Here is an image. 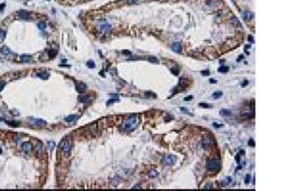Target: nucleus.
Listing matches in <instances>:
<instances>
[{
    "mask_svg": "<svg viewBox=\"0 0 307 191\" xmlns=\"http://www.w3.org/2000/svg\"><path fill=\"white\" fill-rule=\"evenodd\" d=\"M137 126H138V118L136 115H133L132 117H130L129 119H127L124 122L122 128L125 131H133L134 129L137 128Z\"/></svg>",
    "mask_w": 307,
    "mask_h": 191,
    "instance_id": "f257e3e1",
    "label": "nucleus"
},
{
    "mask_svg": "<svg viewBox=\"0 0 307 191\" xmlns=\"http://www.w3.org/2000/svg\"><path fill=\"white\" fill-rule=\"evenodd\" d=\"M206 168L210 172H215L220 169V162L218 160H210L207 162Z\"/></svg>",
    "mask_w": 307,
    "mask_h": 191,
    "instance_id": "f03ea898",
    "label": "nucleus"
},
{
    "mask_svg": "<svg viewBox=\"0 0 307 191\" xmlns=\"http://www.w3.org/2000/svg\"><path fill=\"white\" fill-rule=\"evenodd\" d=\"M59 148L63 150L65 153H69L72 149V143L69 140H63L61 143L59 144Z\"/></svg>",
    "mask_w": 307,
    "mask_h": 191,
    "instance_id": "7ed1b4c3",
    "label": "nucleus"
},
{
    "mask_svg": "<svg viewBox=\"0 0 307 191\" xmlns=\"http://www.w3.org/2000/svg\"><path fill=\"white\" fill-rule=\"evenodd\" d=\"M29 122H31V124L34 125V126H38V127H41V126H45L46 122L41 120V119H35V118H29L28 119Z\"/></svg>",
    "mask_w": 307,
    "mask_h": 191,
    "instance_id": "20e7f679",
    "label": "nucleus"
},
{
    "mask_svg": "<svg viewBox=\"0 0 307 191\" xmlns=\"http://www.w3.org/2000/svg\"><path fill=\"white\" fill-rule=\"evenodd\" d=\"M164 163L166 166H172L176 163V156L174 155H167L164 160Z\"/></svg>",
    "mask_w": 307,
    "mask_h": 191,
    "instance_id": "39448f33",
    "label": "nucleus"
},
{
    "mask_svg": "<svg viewBox=\"0 0 307 191\" xmlns=\"http://www.w3.org/2000/svg\"><path fill=\"white\" fill-rule=\"evenodd\" d=\"M22 147H23L24 152H25V153H27V154H29L31 151H32V148H33V146H32V143H31V142H25V143H23Z\"/></svg>",
    "mask_w": 307,
    "mask_h": 191,
    "instance_id": "423d86ee",
    "label": "nucleus"
},
{
    "mask_svg": "<svg viewBox=\"0 0 307 191\" xmlns=\"http://www.w3.org/2000/svg\"><path fill=\"white\" fill-rule=\"evenodd\" d=\"M18 17L20 19H23V20H30V17H31V13L26 11V10H21L18 12Z\"/></svg>",
    "mask_w": 307,
    "mask_h": 191,
    "instance_id": "0eeeda50",
    "label": "nucleus"
},
{
    "mask_svg": "<svg viewBox=\"0 0 307 191\" xmlns=\"http://www.w3.org/2000/svg\"><path fill=\"white\" fill-rule=\"evenodd\" d=\"M99 29L102 33H107L110 30H111V25L107 24V23H102L100 26H99Z\"/></svg>",
    "mask_w": 307,
    "mask_h": 191,
    "instance_id": "6e6552de",
    "label": "nucleus"
},
{
    "mask_svg": "<svg viewBox=\"0 0 307 191\" xmlns=\"http://www.w3.org/2000/svg\"><path fill=\"white\" fill-rule=\"evenodd\" d=\"M181 44L179 42H174L172 44V50L175 52V53H180L181 52Z\"/></svg>",
    "mask_w": 307,
    "mask_h": 191,
    "instance_id": "1a4fd4ad",
    "label": "nucleus"
},
{
    "mask_svg": "<svg viewBox=\"0 0 307 191\" xmlns=\"http://www.w3.org/2000/svg\"><path fill=\"white\" fill-rule=\"evenodd\" d=\"M243 15H244V20H245V21H250V20H252L253 17H254L253 13H252V12H249V11L244 12Z\"/></svg>",
    "mask_w": 307,
    "mask_h": 191,
    "instance_id": "9d476101",
    "label": "nucleus"
},
{
    "mask_svg": "<svg viewBox=\"0 0 307 191\" xmlns=\"http://www.w3.org/2000/svg\"><path fill=\"white\" fill-rule=\"evenodd\" d=\"M32 59H33V57L31 55H22L21 56V60L25 61V62H30V61H32Z\"/></svg>",
    "mask_w": 307,
    "mask_h": 191,
    "instance_id": "9b49d317",
    "label": "nucleus"
},
{
    "mask_svg": "<svg viewBox=\"0 0 307 191\" xmlns=\"http://www.w3.org/2000/svg\"><path fill=\"white\" fill-rule=\"evenodd\" d=\"M0 51H1V53H2V54H4V55H7V54H9V53H10V49L8 48L7 46H3V47H1V49H0Z\"/></svg>",
    "mask_w": 307,
    "mask_h": 191,
    "instance_id": "f8f14e48",
    "label": "nucleus"
},
{
    "mask_svg": "<svg viewBox=\"0 0 307 191\" xmlns=\"http://www.w3.org/2000/svg\"><path fill=\"white\" fill-rule=\"evenodd\" d=\"M220 115L223 116V117H228V116H232V111L228 110V109H221Z\"/></svg>",
    "mask_w": 307,
    "mask_h": 191,
    "instance_id": "ddd939ff",
    "label": "nucleus"
},
{
    "mask_svg": "<svg viewBox=\"0 0 307 191\" xmlns=\"http://www.w3.org/2000/svg\"><path fill=\"white\" fill-rule=\"evenodd\" d=\"M85 89H86V85L84 83L77 84V90H78L79 92H83V91H85Z\"/></svg>",
    "mask_w": 307,
    "mask_h": 191,
    "instance_id": "4468645a",
    "label": "nucleus"
},
{
    "mask_svg": "<svg viewBox=\"0 0 307 191\" xmlns=\"http://www.w3.org/2000/svg\"><path fill=\"white\" fill-rule=\"evenodd\" d=\"M223 95V93L221 92V91H216V92H214L213 93V95H212V97L214 98V99H217V98H219V97H221Z\"/></svg>",
    "mask_w": 307,
    "mask_h": 191,
    "instance_id": "2eb2a0df",
    "label": "nucleus"
},
{
    "mask_svg": "<svg viewBox=\"0 0 307 191\" xmlns=\"http://www.w3.org/2000/svg\"><path fill=\"white\" fill-rule=\"evenodd\" d=\"M232 23L236 26V27H239V28H241L242 27V25H241V23H240V21L237 19V18H232Z\"/></svg>",
    "mask_w": 307,
    "mask_h": 191,
    "instance_id": "dca6fc26",
    "label": "nucleus"
},
{
    "mask_svg": "<svg viewBox=\"0 0 307 191\" xmlns=\"http://www.w3.org/2000/svg\"><path fill=\"white\" fill-rule=\"evenodd\" d=\"M36 153H37L38 155H41V154L43 153V146H42V144L37 145V147H36Z\"/></svg>",
    "mask_w": 307,
    "mask_h": 191,
    "instance_id": "f3484780",
    "label": "nucleus"
},
{
    "mask_svg": "<svg viewBox=\"0 0 307 191\" xmlns=\"http://www.w3.org/2000/svg\"><path fill=\"white\" fill-rule=\"evenodd\" d=\"M76 115H71V116H69V117H67V118H65V121L66 122H68V123H71V122H73L74 120H76Z\"/></svg>",
    "mask_w": 307,
    "mask_h": 191,
    "instance_id": "a211bd4d",
    "label": "nucleus"
},
{
    "mask_svg": "<svg viewBox=\"0 0 307 191\" xmlns=\"http://www.w3.org/2000/svg\"><path fill=\"white\" fill-rule=\"evenodd\" d=\"M38 77H40L41 79H44V80H46L48 77H49V74L48 73H46V72H43V73H40V74H38Z\"/></svg>",
    "mask_w": 307,
    "mask_h": 191,
    "instance_id": "6ab92c4d",
    "label": "nucleus"
},
{
    "mask_svg": "<svg viewBox=\"0 0 307 191\" xmlns=\"http://www.w3.org/2000/svg\"><path fill=\"white\" fill-rule=\"evenodd\" d=\"M211 144H212V140H210V139H208V138H206V139L204 140V142H203L204 147H208V146H210Z\"/></svg>",
    "mask_w": 307,
    "mask_h": 191,
    "instance_id": "aec40b11",
    "label": "nucleus"
},
{
    "mask_svg": "<svg viewBox=\"0 0 307 191\" xmlns=\"http://www.w3.org/2000/svg\"><path fill=\"white\" fill-rule=\"evenodd\" d=\"M230 183H232V178H230V177H226V178L224 179V181L222 182V185H223V186H227V185H229Z\"/></svg>",
    "mask_w": 307,
    "mask_h": 191,
    "instance_id": "412c9836",
    "label": "nucleus"
},
{
    "mask_svg": "<svg viewBox=\"0 0 307 191\" xmlns=\"http://www.w3.org/2000/svg\"><path fill=\"white\" fill-rule=\"evenodd\" d=\"M227 71H228V67H226V66H221L218 69V72H220V73H226Z\"/></svg>",
    "mask_w": 307,
    "mask_h": 191,
    "instance_id": "4be33fe9",
    "label": "nucleus"
},
{
    "mask_svg": "<svg viewBox=\"0 0 307 191\" xmlns=\"http://www.w3.org/2000/svg\"><path fill=\"white\" fill-rule=\"evenodd\" d=\"M37 26H38V28H39L40 30H45V28H46V24H45L44 22H39Z\"/></svg>",
    "mask_w": 307,
    "mask_h": 191,
    "instance_id": "5701e85b",
    "label": "nucleus"
},
{
    "mask_svg": "<svg viewBox=\"0 0 307 191\" xmlns=\"http://www.w3.org/2000/svg\"><path fill=\"white\" fill-rule=\"evenodd\" d=\"M157 176H158V172H157V171H150V172L148 173V177H150V178L157 177Z\"/></svg>",
    "mask_w": 307,
    "mask_h": 191,
    "instance_id": "b1692460",
    "label": "nucleus"
},
{
    "mask_svg": "<svg viewBox=\"0 0 307 191\" xmlns=\"http://www.w3.org/2000/svg\"><path fill=\"white\" fill-rule=\"evenodd\" d=\"M4 38H5V32L2 31V30H0V41L4 40Z\"/></svg>",
    "mask_w": 307,
    "mask_h": 191,
    "instance_id": "393cba45",
    "label": "nucleus"
},
{
    "mask_svg": "<svg viewBox=\"0 0 307 191\" xmlns=\"http://www.w3.org/2000/svg\"><path fill=\"white\" fill-rule=\"evenodd\" d=\"M87 66H88V68H91V69H93V68L95 67L94 62L92 61V60H89V61H87Z\"/></svg>",
    "mask_w": 307,
    "mask_h": 191,
    "instance_id": "a878e982",
    "label": "nucleus"
},
{
    "mask_svg": "<svg viewBox=\"0 0 307 191\" xmlns=\"http://www.w3.org/2000/svg\"><path fill=\"white\" fill-rule=\"evenodd\" d=\"M7 125L11 126V127H18L20 124L19 123H15V122H7Z\"/></svg>",
    "mask_w": 307,
    "mask_h": 191,
    "instance_id": "bb28decb",
    "label": "nucleus"
},
{
    "mask_svg": "<svg viewBox=\"0 0 307 191\" xmlns=\"http://www.w3.org/2000/svg\"><path fill=\"white\" fill-rule=\"evenodd\" d=\"M148 60L150 61V62H155V63H159V60L156 58V57H149L148 58Z\"/></svg>",
    "mask_w": 307,
    "mask_h": 191,
    "instance_id": "cd10ccee",
    "label": "nucleus"
},
{
    "mask_svg": "<svg viewBox=\"0 0 307 191\" xmlns=\"http://www.w3.org/2000/svg\"><path fill=\"white\" fill-rule=\"evenodd\" d=\"M200 106L201 107H204V108H210L211 105L210 104H207V103H200Z\"/></svg>",
    "mask_w": 307,
    "mask_h": 191,
    "instance_id": "c85d7f7f",
    "label": "nucleus"
},
{
    "mask_svg": "<svg viewBox=\"0 0 307 191\" xmlns=\"http://www.w3.org/2000/svg\"><path fill=\"white\" fill-rule=\"evenodd\" d=\"M126 2L128 4H135V3L138 2V0H126Z\"/></svg>",
    "mask_w": 307,
    "mask_h": 191,
    "instance_id": "c756f323",
    "label": "nucleus"
},
{
    "mask_svg": "<svg viewBox=\"0 0 307 191\" xmlns=\"http://www.w3.org/2000/svg\"><path fill=\"white\" fill-rule=\"evenodd\" d=\"M89 100H90V98H89L88 96H83V97H82V99H81V101H82V102H88Z\"/></svg>",
    "mask_w": 307,
    "mask_h": 191,
    "instance_id": "7c9ffc66",
    "label": "nucleus"
},
{
    "mask_svg": "<svg viewBox=\"0 0 307 191\" xmlns=\"http://www.w3.org/2000/svg\"><path fill=\"white\" fill-rule=\"evenodd\" d=\"M250 179H251V176H250V175H247V176H246V178H245V183L248 184V183L250 182Z\"/></svg>",
    "mask_w": 307,
    "mask_h": 191,
    "instance_id": "2f4dec72",
    "label": "nucleus"
},
{
    "mask_svg": "<svg viewBox=\"0 0 307 191\" xmlns=\"http://www.w3.org/2000/svg\"><path fill=\"white\" fill-rule=\"evenodd\" d=\"M193 98H194V96L189 95V96H186L185 98H184V100H185V101H190V100H193Z\"/></svg>",
    "mask_w": 307,
    "mask_h": 191,
    "instance_id": "473e14b6",
    "label": "nucleus"
},
{
    "mask_svg": "<svg viewBox=\"0 0 307 191\" xmlns=\"http://www.w3.org/2000/svg\"><path fill=\"white\" fill-rule=\"evenodd\" d=\"M4 86H5V82H0V91L1 90H3V88H4Z\"/></svg>",
    "mask_w": 307,
    "mask_h": 191,
    "instance_id": "72a5a7b5",
    "label": "nucleus"
},
{
    "mask_svg": "<svg viewBox=\"0 0 307 191\" xmlns=\"http://www.w3.org/2000/svg\"><path fill=\"white\" fill-rule=\"evenodd\" d=\"M249 145H250V146H254V145H255V142H254L252 139L249 140Z\"/></svg>",
    "mask_w": 307,
    "mask_h": 191,
    "instance_id": "f704fd0d",
    "label": "nucleus"
},
{
    "mask_svg": "<svg viewBox=\"0 0 307 191\" xmlns=\"http://www.w3.org/2000/svg\"><path fill=\"white\" fill-rule=\"evenodd\" d=\"M115 101H117V99H112V100H109L106 102V105H110L111 103H113V102H115Z\"/></svg>",
    "mask_w": 307,
    "mask_h": 191,
    "instance_id": "c9c22d12",
    "label": "nucleus"
},
{
    "mask_svg": "<svg viewBox=\"0 0 307 191\" xmlns=\"http://www.w3.org/2000/svg\"><path fill=\"white\" fill-rule=\"evenodd\" d=\"M210 83H211V84H216L217 82H216V80H214V79H211V80H210Z\"/></svg>",
    "mask_w": 307,
    "mask_h": 191,
    "instance_id": "e433bc0d",
    "label": "nucleus"
},
{
    "mask_svg": "<svg viewBox=\"0 0 307 191\" xmlns=\"http://www.w3.org/2000/svg\"><path fill=\"white\" fill-rule=\"evenodd\" d=\"M203 75H204V76H208V75H209V71H204V72H203Z\"/></svg>",
    "mask_w": 307,
    "mask_h": 191,
    "instance_id": "4c0bfd02",
    "label": "nucleus"
},
{
    "mask_svg": "<svg viewBox=\"0 0 307 191\" xmlns=\"http://www.w3.org/2000/svg\"><path fill=\"white\" fill-rule=\"evenodd\" d=\"M132 189H140V186H139V185H135Z\"/></svg>",
    "mask_w": 307,
    "mask_h": 191,
    "instance_id": "58836bf2",
    "label": "nucleus"
},
{
    "mask_svg": "<svg viewBox=\"0 0 307 191\" xmlns=\"http://www.w3.org/2000/svg\"><path fill=\"white\" fill-rule=\"evenodd\" d=\"M248 39H249V41H250V42H254V40H253V37H252V36H249V37H248Z\"/></svg>",
    "mask_w": 307,
    "mask_h": 191,
    "instance_id": "ea45409f",
    "label": "nucleus"
},
{
    "mask_svg": "<svg viewBox=\"0 0 307 191\" xmlns=\"http://www.w3.org/2000/svg\"><path fill=\"white\" fill-rule=\"evenodd\" d=\"M245 82H246V83H243V85H242L243 87H245V86H247V85H248V81H245Z\"/></svg>",
    "mask_w": 307,
    "mask_h": 191,
    "instance_id": "a19ab883",
    "label": "nucleus"
},
{
    "mask_svg": "<svg viewBox=\"0 0 307 191\" xmlns=\"http://www.w3.org/2000/svg\"><path fill=\"white\" fill-rule=\"evenodd\" d=\"M0 121H4V120H3L2 118H0Z\"/></svg>",
    "mask_w": 307,
    "mask_h": 191,
    "instance_id": "79ce46f5",
    "label": "nucleus"
},
{
    "mask_svg": "<svg viewBox=\"0 0 307 191\" xmlns=\"http://www.w3.org/2000/svg\"><path fill=\"white\" fill-rule=\"evenodd\" d=\"M1 152H2V150H1V149H0V153H1Z\"/></svg>",
    "mask_w": 307,
    "mask_h": 191,
    "instance_id": "37998d69",
    "label": "nucleus"
}]
</instances>
